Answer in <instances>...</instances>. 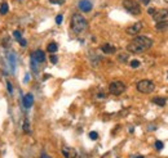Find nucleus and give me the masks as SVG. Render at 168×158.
I'll list each match as a JSON object with an SVG mask.
<instances>
[{
  "instance_id": "4",
  "label": "nucleus",
  "mask_w": 168,
  "mask_h": 158,
  "mask_svg": "<svg viewBox=\"0 0 168 158\" xmlns=\"http://www.w3.org/2000/svg\"><path fill=\"white\" fill-rule=\"evenodd\" d=\"M123 7H124V9H126L127 12H129L133 15L141 14L140 4H137V2H134V0H123Z\"/></svg>"
},
{
  "instance_id": "29",
  "label": "nucleus",
  "mask_w": 168,
  "mask_h": 158,
  "mask_svg": "<svg viewBox=\"0 0 168 158\" xmlns=\"http://www.w3.org/2000/svg\"><path fill=\"white\" fill-rule=\"evenodd\" d=\"M97 98H100V99H104L105 94H104V92H100V94H97Z\"/></svg>"
},
{
  "instance_id": "8",
  "label": "nucleus",
  "mask_w": 168,
  "mask_h": 158,
  "mask_svg": "<svg viewBox=\"0 0 168 158\" xmlns=\"http://www.w3.org/2000/svg\"><path fill=\"white\" fill-rule=\"evenodd\" d=\"M141 29H142V23L141 22H137V23H134V25H132L131 27H128L127 29V34L128 35H137L138 32L141 31Z\"/></svg>"
},
{
  "instance_id": "30",
  "label": "nucleus",
  "mask_w": 168,
  "mask_h": 158,
  "mask_svg": "<svg viewBox=\"0 0 168 158\" xmlns=\"http://www.w3.org/2000/svg\"><path fill=\"white\" fill-rule=\"evenodd\" d=\"M141 2H142V4H144V5H148V4L150 3V0H141Z\"/></svg>"
},
{
  "instance_id": "25",
  "label": "nucleus",
  "mask_w": 168,
  "mask_h": 158,
  "mask_svg": "<svg viewBox=\"0 0 168 158\" xmlns=\"http://www.w3.org/2000/svg\"><path fill=\"white\" fill-rule=\"evenodd\" d=\"M51 62H52L53 64H56V63L58 62V58H57V55H51Z\"/></svg>"
},
{
  "instance_id": "27",
  "label": "nucleus",
  "mask_w": 168,
  "mask_h": 158,
  "mask_svg": "<svg viewBox=\"0 0 168 158\" xmlns=\"http://www.w3.org/2000/svg\"><path fill=\"white\" fill-rule=\"evenodd\" d=\"M155 12H156V9H154V8H149V9H148V13L151 14V15H154Z\"/></svg>"
},
{
  "instance_id": "3",
  "label": "nucleus",
  "mask_w": 168,
  "mask_h": 158,
  "mask_svg": "<svg viewBox=\"0 0 168 158\" xmlns=\"http://www.w3.org/2000/svg\"><path fill=\"white\" fill-rule=\"evenodd\" d=\"M136 86H137V90L140 92H142V94H150V92H153L155 90V85L150 80H141L137 82Z\"/></svg>"
},
{
  "instance_id": "12",
  "label": "nucleus",
  "mask_w": 168,
  "mask_h": 158,
  "mask_svg": "<svg viewBox=\"0 0 168 158\" xmlns=\"http://www.w3.org/2000/svg\"><path fill=\"white\" fill-rule=\"evenodd\" d=\"M101 50L104 52L105 54H114V53L116 52V48L110 45V44H104V45L101 46Z\"/></svg>"
},
{
  "instance_id": "14",
  "label": "nucleus",
  "mask_w": 168,
  "mask_h": 158,
  "mask_svg": "<svg viewBox=\"0 0 168 158\" xmlns=\"http://www.w3.org/2000/svg\"><path fill=\"white\" fill-rule=\"evenodd\" d=\"M168 29V21H160V22L156 23V30L159 31H163Z\"/></svg>"
},
{
  "instance_id": "17",
  "label": "nucleus",
  "mask_w": 168,
  "mask_h": 158,
  "mask_svg": "<svg viewBox=\"0 0 168 158\" xmlns=\"http://www.w3.org/2000/svg\"><path fill=\"white\" fill-rule=\"evenodd\" d=\"M23 131L26 134H30L31 130H30V123H29V119H25L23 121Z\"/></svg>"
},
{
  "instance_id": "1",
  "label": "nucleus",
  "mask_w": 168,
  "mask_h": 158,
  "mask_svg": "<svg viewBox=\"0 0 168 158\" xmlns=\"http://www.w3.org/2000/svg\"><path fill=\"white\" fill-rule=\"evenodd\" d=\"M151 45H153V40L151 39H149L146 36H137L127 45V50L129 53L138 54V53L146 52L148 49L151 48Z\"/></svg>"
},
{
  "instance_id": "22",
  "label": "nucleus",
  "mask_w": 168,
  "mask_h": 158,
  "mask_svg": "<svg viewBox=\"0 0 168 158\" xmlns=\"http://www.w3.org/2000/svg\"><path fill=\"white\" fill-rule=\"evenodd\" d=\"M89 138H91L92 140H97V138H98V134H97L96 131H91V133H89Z\"/></svg>"
},
{
  "instance_id": "18",
  "label": "nucleus",
  "mask_w": 168,
  "mask_h": 158,
  "mask_svg": "<svg viewBox=\"0 0 168 158\" xmlns=\"http://www.w3.org/2000/svg\"><path fill=\"white\" fill-rule=\"evenodd\" d=\"M129 64H131L132 68H138L141 63H140V61H137V59H133V61H131V63H129Z\"/></svg>"
},
{
  "instance_id": "31",
  "label": "nucleus",
  "mask_w": 168,
  "mask_h": 158,
  "mask_svg": "<svg viewBox=\"0 0 168 158\" xmlns=\"http://www.w3.org/2000/svg\"><path fill=\"white\" fill-rule=\"evenodd\" d=\"M41 158H51V157L48 156V154H45V153H43V154H41Z\"/></svg>"
},
{
  "instance_id": "6",
  "label": "nucleus",
  "mask_w": 168,
  "mask_h": 158,
  "mask_svg": "<svg viewBox=\"0 0 168 158\" xmlns=\"http://www.w3.org/2000/svg\"><path fill=\"white\" fill-rule=\"evenodd\" d=\"M154 19L156 22H160V21H166V18L168 17V10L167 9H160V10H156L154 13Z\"/></svg>"
},
{
  "instance_id": "11",
  "label": "nucleus",
  "mask_w": 168,
  "mask_h": 158,
  "mask_svg": "<svg viewBox=\"0 0 168 158\" xmlns=\"http://www.w3.org/2000/svg\"><path fill=\"white\" fill-rule=\"evenodd\" d=\"M32 104H34V96H32V94H26L25 95V98H23V107L25 108H31L32 107Z\"/></svg>"
},
{
  "instance_id": "24",
  "label": "nucleus",
  "mask_w": 168,
  "mask_h": 158,
  "mask_svg": "<svg viewBox=\"0 0 168 158\" xmlns=\"http://www.w3.org/2000/svg\"><path fill=\"white\" fill-rule=\"evenodd\" d=\"M62 19H63V17H62V15H61V14H58V15H57V17H56V23H57V25H61V22H62Z\"/></svg>"
},
{
  "instance_id": "13",
  "label": "nucleus",
  "mask_w": 168,
  "mask_h": 158,
  "mask_svg": "<svg viewBox=\"0 0 168 158\" xmlns=\"http://www.w3.org/2000/svg\"><path fill=\"white\" fill-rule=\"evenodd\" d=\"M153 103L158 104L159 107H164L166 103H167V100L164 99V98H162V96H156V98H154V99H153Z\"/></svg>"
},
{
  "instance_id": "20",
  "label": "nucleus",
  "mask_w": 168,
  "mask_h": 158,
  "mask_svg": "<svg viewBox=\"0 0 168 158\" xmlns=\"http://www.w3.org/2000/svg\"><path fill=\"white\" fill-rule=\"evenodd\" d=\"M163 146H164V145H163V143H162L160 140H156V141H155V148L158 149V150H162V149H163Z\"/></svg>"
},
{
  "instance_id": "7",
  "label": "nucleus",
  "mask_w": 168,
  "mask_h": 158,
  "mask_svg": "<svg viewBox=\"0 0 168 158\" xmlns=\"http://www.w3.org/2000/svg\"><path fill=\"white\" fill-rule=\"evenodd\" d=\"M31 59H34L36 63H43L45 61V54L43 50H36L31 54Z\"/></svg>"
},
{
  "instance_id": "5",
  "label": "nucleus",
  "mask_w": 168,
  "mask_h": 158,
  "mask_svg": "<svg viewBox=\"0 0 168 158\" xmlns=\"http://www.w3.org/2000/svg\"><path fill=\"white\" fill-rule=\"evenodd\" d=\"M109 91L113 95H120L126 91V85L122 81H114L109 85Z\"/></svg>"
},
{
  "instance_id": "9",
  "label": "nucleus",
  "mask_w": 168,
  "mask_h": 158,
  "mask_svg": "<svg viewBox=\"0 0 168 158\" xmlns=\"http://www.w3.org/2000/svg\"><path fill=\"white\" fill-rule=\"evenodd\" d=\"M79 8L82 12H91L92 8H93V5H92V3L89 2V0H80L79 2Z\"/></svg>"
},
{
  "instance_id": "19",
  "label": "nucleus",
  "mask_w": 168,
  "mask_h": 158,
  "mask_svg": "<svg viewBox=\"0 0 168 158\" xmlns=\"http://www.w3.org/2000/svg\"><path fill=\"white\" fill-rule=\"evenodd\" d=\"M13 37H14V39L17 40V41H20L21 39H22V35H21L20 31H14V32H13Z\"/></svg>"
},
{
  "instance_id": "21",
  "label": "nucleus",
  "mask_w": 168,
  "mask_h": 158,
  "mask_svg": "<svg viewBox=\"0 0 168 158\" xmlns=\"http://www.w3.org/2000/svg\"><path fill=\"white\" fill-rule=\"evenodd\" d=\"M118 59H119V61H120V62H127L128 55H127V54H120V55L118 57Z\"/></svg>"
},
{
  "instance_id": "10",
  "label": "nucleus",
  "mask_w": 168,
  "mask_h": 158,
  "mask_svg": "<svg viewBox=\"0 0 168 158\" xmlns=\"http://www.w3.org/2000/svg\"><path fill=\"white\" fill-rule=\"evenodd\" d=\"M62 154L65 158H77V150H75L74 148H69V146H66V148L62 149Z\"/></svg>"
},
{
  "instance_id": "16",
  "label": "nucleus",
  "mask_w": 168,
  "mask_h": 158,
  "mask_svg": "<svg viewBox=\"0 0 168 158\" xmlns=\"http://www.w3.org/2000/svg\"><path fill=\"white\" fill-rule=\"evenodd\" d=\"M8 10H9L8 3H3V4H2V8H0V14H7Z\"/></svg>"
},
{
  "instance_id": "26",
  "label": "nucleus",
  "mask_w": 168,
  "mask_h": 158,
  "mask_svg": "<svg viewBox=\"0 0 168 158\" xmlns=\"http://www.w3.org/2000/svg\"><path fill=\"white\" fill-rule=\"evenodd\" d=\"M18 42L21 44V46H26V45H27V41H26L25 39H21V40L18 41Z\"/></svg>"
},
{
  "instance_id": "23",
  "label": "nucleus",
  "mask_w": 168,
  "mask_h": 158,
  "mask_svg": "<svg viewBox=\"0 0 168 158\" xmlns=\"http://www.w3.org/2000/svg\"><path fill=\"white\" fill-rule=\"evenodd\" d=\"M51 4H56V5H61L65 3V0H49Z\"/></svg>"
},
{
  "instance_id": "32",
  "label": "nucleus",
  "mask_w": 168,
  "mask_h": 158,
  "mask_svg": "<svg viewBox=\"0 0 168 158\" xmlns=\"http://www.w3.org/2000/svg\"><path fill=\"white\" fill-rule=\"evenodd\" d=\"M29 81V75H26V77H25V82H27Z\"/></svg>"
},
{
  "instance_id": "33",
  "label": "nucleus",
  "mask_w": 168,
  "mask_h": 158,
  "mask_svg": "<svg viewBox=\"0 0 168 158\" xmlns=\"http://www.w3.org/2000/svg\"><path fill=\"white\" fill-rule=\"evenodd\" d=\"M134 158H144L142 156H138V157H134Z\"/></svg>"
},
{
  "instance_id": "15",
  "label": "nucleus",
  "mask_w": 168,
  "mask_h": 158,
  "mask_svg": "<svg viewBox=\"0 0 168 158\" xmlns=\"http://www.w3.org/2000/svg\"><path fill=\"white\" fill-rule=\"evenodd\" d=\"M57 49H58V45L56 44V42H51V44L47 46V50L49 52V53H56Z\"/></svg>"
},
{
  "instance_id": "2",
  "label": "nucleus",
  "mask_w": 168,
  "mask_h": 158,
  "mask_svg": "<svg viewBox=\"0 0 168 158\" xmlns=\"http://www.w3.org/2000/svg\"><path fill=\"white\" fill-rule=\"evenodd\" d=\"M87 27H88V22H87V19L83 17L82 14H78V13L73 14V17H71V29H73L74 32L80 34V32H83V31L87 30Z\"/></svg>"
},
{
  "instance_id": "28",
  "label": "nucleus",
  "mask_w": 168,
  "mask_h": 158,
  "mask_svg": "<svg viewBox=\"0 0 168 158\" xmlns=\"http://www.w3.org/2000/svg\"><path fill=\"white\" fill-rule=\"evenodd\" d=\"M7 88H8V91H9V92H12V91H13V88H12V84H10V82H9V81H8V82H7Z\"/></svg>"
}]
</instances>
